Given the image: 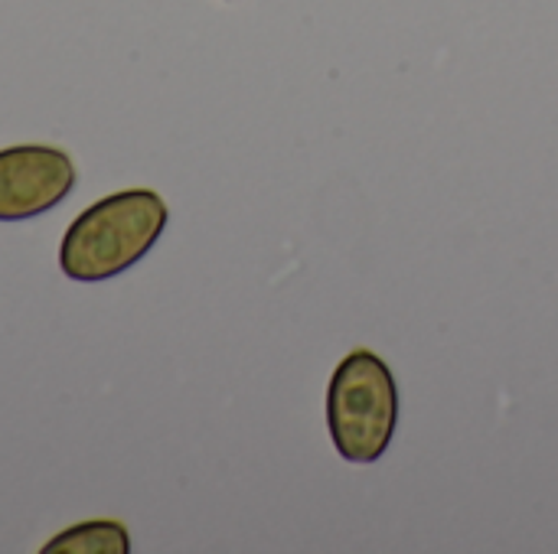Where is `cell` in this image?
<instances>
[{
  "label": "cell",
  "mask_w": 558,
  "mask_h": 554,
  "mask_svg": "<svg viewBox=\"0 0 558 554\" xmlns=\"http://www.w3.org/2000/svg\"><path fill=\"white\" fill-rule=\"evenodd\" d=\"M167 202L154 189H124L88 206L62 235L59 268L65 278L95 284L124 274L160 242Z\"/></svg>",
  "instance_id": "obj_1"
},
{
  "label": "cell",
  "mask_w": 558,
  "mask_h": 554,
  "mask_svg": "<svg viewBox=\"0 0 558 554\" xmlns=\"http://www.w3.org/2000/svg\"><path fill=\"white\" fill-rule=\"evenodd\" d=\"M396 428L399 385L392 369L373 349H353L327 385V431L337 454L350 464H376L386 457Z\"/></svg>",
  "instance_id": "obj_2"
},
{
  "label": "cell",
  "mask_w": 558,
  "mask_h": 554,
  "mask_svg": "<svg viewBox=\"0 0 558 554\" xmlns=\"http://www.w3.org/2000/svg\"><path fill=\"white\" fill-rule=\"evenodd\" d=\"M75 160L52 144L0 150V222H26L56 209L75 189Z\"/></svg>",
  "instance_id": "obj_3"
},
{
  "label": "cell",
  "mask_w": 558,
  "mask_h": 554,
  "mask_svg": "<svg viewBox=\"0 0 558 554\" xmlns=\"http://www.w3.org/2000/svg\"><path fill=\"white\" fill-rule=\"evenodd\" d=\"M131 552V535L121 522L111 519H95V522H78L65 532H59L52 542L43 545V554H128Z\"/></svg>",
  "instance_id": "obj_4"
}]
</instances>
